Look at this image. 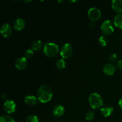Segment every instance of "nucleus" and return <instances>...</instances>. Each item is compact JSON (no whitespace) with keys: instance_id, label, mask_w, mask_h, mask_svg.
<instances>
[{"instance_id":"obj_1","label":"nucleus","mask_w":122,"mask_h":122,"mask_svg":"<svg viewBox=\"0 0 122 122\" xmlns=\"http://www.w3.org/2000/svg\"><path fill=\"white\" fill-rule=\"evenodd\" d=\"M52 97V91L50 87L47 85H42L38 89L37 98L40 102L46 103L49 102Z\"/></svg>"},{"instance_id":"obj_2","label":"nucleus","mask_w":122,"mask_h":122,"mask_svg":"<svg viewBox=\"0 0 122 122\" xmlns=\"http://www.w3.org/2000/svg\"><path fill=\"white\" fill-rule=\"evenodd\" d=\"M90 106L93 109L97 110L101 108L103 105V100L100 95L97 93H92L88 98Z\"/></svg>"},{"instance_id":"obj_3","label":"nucleus","mask_w":122,"mask_h":122,"mask_svg":"<svg viewBox=\"0 0 122 122\" xmlns=\"http://www.w3.org/2000/svg\"><path fill=\"white\" fill-rule=\"evenodd\" d=\"M43 51L48 57H54L58 54L59 47L57 44L52 42H48L44 45Z\"/></svg>"},{"instance_id":"obj_4","label":"nucleus","mask_w":122,"mask_h":122,"mask_svg":"<svg viewBox=\"0 0 122 122\" xmlns=\"http://www.w3.org/2000/svg\"><path fill=\"white\" fill-rule=\"evenodd\" d=\"M101 30L105 35H110L114 30V23L110 20H106L101 25Z\"/></svg>"},{"instance_id":"obj_5","label":"nucleus","mask_w":122,"mask_h":122,"mask_svg":"<svg viewBox=\"0 0 122 122\" xmlns=\"http://www.w3.org/2000/svg\"><path fill=\"white\" fill-rule=\"evenodd\" d=\"M73 54V47L70 44L66 43L64 44L60 50V55L63 59L69 58Z\"/></svg>"},{"instance_id":"obj_6","label":"nucleus","mask_w":122,"mask_h":122,"mask_svg":"<svg viewBox=\"0 0 122 122\" xmlns=\"http://www.w3.org/2000/svg\"><path fill=\"white\" fill-rule=\"evenodd\" d=\"M88 15L91 20L95 21L101 17V12L99 8L97 7H92L88 10Z\"/></svg>"},{"instance_id":"obj_7","label":"nucleus","mask_w":122,"mask_h":122,"mask_svg":"<svg viewBox=\"0 0 122 122\" xmlns=\"http://www.w3.org/2000/svg\"><path fill=\"white\" fill-rule=\"evenodd\" d=\"M0 32H1V35H2V36H3L5 38H7L11 35L13 29H12L11 26L10 24L5 23L1 25Z\"/></svg>"},{"instance_id":"obj_8","label":"nucleus","mask_w":122,"mask_h":122,"mask_svg":"<svg viewBox=\"0 0 122 122\" xmlns=\"http://www.w3.org/2000/svg\"><path fill=\"white\" fill-rule=\"evenodd\" d=\"M4 109L8 114L13 113L16 110V104L12 100H6L4 104Z\"/></svg>"},{"instance_id":"obj_9","label":"nucleus","mask_w":122,"mask_h":122,"mask_svg":"<svg viewBox=\"0 0 122 122\" xmlns=\"http://www.w3.org/2000/svg\"><path fill=\"white\" fill-rule=\"evenodd\" d=\"M27 66V60L25 57H20L15 62V67L19 70L25 69Z\"/></svg>"},{"instance_id":"obj_10","label":"nucleus","mask_w":122,"mask_h":122,"mask_svg":"<svg viewBox=\"0 0 122 122\" xmlns=\"http://www.w3.org/2000/svg\"><path fill=\"white\" fill-rule=\"evenodd\" d=\"M65 113V108L63 106L61 105H57L55 106L52 109V115L56 117H59L62 116Z\"/></svg>"},{"instance_id":"obj_11","label":"nucleus","mask_w":122,"mask_h":122,"mask_svg":"<svg viewBox=\"0 0 122 122\" xmlns=\"http://www.w3.org/2000/svg\"><path fill=\"white\" fill-rule=\"evenodd\" d=\"M102 70L105 75H107V76H111V75H114L115 73L116 67L113 64L108 63L104 66Z\"/></svg>"},{"instance_id":"obj_12","label":"nucleus","mask_w":122,"mask_h":122,"mask_svg":"<svg viewBox=\"0 0 122 122\" xmlns=\"http://www.w3.org/2000/svg\"><path fill=\"white\" fill-rule=\"evenodd\" d=\"M26 26V21L22 18H18L14 21L13 23V27L16 30H21L25 28Z\"/></svg>"},{"instance_id":"obj_13","label":"nucleus","mask_w":122,"mask_h":122,"mask_svg":"<svg viewBox=\"0 0 122 122\" xmlns=\"http://www.w3.org/2000/svg\"><path fill=\"white\" fill-rule=\"evenodd\" d=\"M112 6L113 9L118 14L122 13V0H113Z\"/></svg>"},{"instance_id":"obj_14","label":"nucleus","mask_w":122,"mask_h":122,"mask_svg":"<svg viewBox=\"0 0 122 122\" xmlns=\"http://www.w3.org/2000/svg\"><path fill=\"white\" fill-rule=\"evenodd\" d=\"M100 112H101V114L104 117H109L110 116L112 115L113 112V108L112 106H106L101 108Z\"/></svg>"},{"instance_id":"obj_15","label":"nucleus","mask_w":122,"mask_h":122,"mask_svg":"<svg viewBox=\"0 0 122 122\" xmlns=\"http://www.w3.org/2000/svg\"><path fill=\"white\" fill-rule=\"evenodd\" d=\"M37 101H38V98H36L33 95H27L25 97V102L29 106H35L36 104Z\"/></svg>"},{"instance_id":"obj_16","label":"nucleus","mask_w":122,"mask_h":122,"mask_svg":"<svg viewBox=\"0 0 122 122\" xmlns=\"http://www.w3.org/2000/svg\"><path fill=\"white\" fill-rule=\"evenodd\" d=\"M114 25L118 28L122 29V13L116 14L114 17Z\"/></svg>"},{"instance_id":"obj_17","label":"nucleus","mask_w":122,"mask_h":122,"mask_svg":"<svg viewBox=\"0 0 122 122\" xmlns=\"http://www.w3.org/2000/svg\"><path fill=\"white\" fill-rule=\"evenodd\" d=\"M43 44L41 41L36 40L32 42L31 45V48L34 51H39L42 48Z\"/></svg>"},{"instance_id":"obj_18","label":"nucleus","mask_w":122,"mask_h":122,"mask_svg":"<svg viewBox=\"0 0 122 122\" xmlns=\"http://www.w3.org/2000/svg\"><path fill=\"white\" fill-rule=\"evenodd\" d=\"M56 67H57L58 69H60V70H63V69H64L66 67L65 60H64L63 58L60 59L59 60H58L56 62Z\"/></svg>"},{"instance_id":"obj_19","label":"nucleus","mask_w":122,"mask_h":122,"mask_svg":"<svg viewBox=\"0 0 122 122\" xmlns=\"http://www.w3.org/2000/svg\"><path fill=\"white\" fill-rule=\"evenodd\" d=\"M0 122H15L14 119L9 115H4L1 117Z\"/></svg>"},{"instance_id":"obj_20","label":"nucleus","mask_w":122,"mask_h":122,"mask_svg":"<svg viewBox=\"0 0 122 122\" xmlns=\"http://www.w3.org/2000/svg\"><path fill=\"white\" fill-rule=\"evenodd\" d=\"M99 43L103 46H107L108 43V38L106 36H101L99 38Z\"/></svg>"},{"instance_id":"obj_21","label":"nucleus","mask_w":122,"mask_h":122,"mask_svg":"<svg viewBox=\"0 0 122 122\" xmlns=\"http://www.w3.org/2000/svg\"><path fill=\"white\" fill-rule=\"evenodd\" d=\"M39 119L38 117L35 115H30L26 117L25 122H38Z\"/></svg>"},{"instance_id":"obj_22","label":"nucleus","mask_w":122,"mask_h":122,"mask_svg":"<svg viewBox=\"0 0 122 122\" xmlns=\"http://www.w3.org/2000/svg\"><path fill=\"white\" fill-rule=\"evenodd\" d=\"M94 116H95V113L93 111H89L87 112L85 114V119L86 120L88 121H91L94 119Z\"/></svg>"},{"instance_id":"obj_23","label":"nucleus","mask_w":122,"mask_h":122,"mask_svg":"<svg viewBox=\"0 0 122 122\" xmlns=\"http://www.w3.org/2000/svg\"><path fill=\"white\" fill-rule=\"evenodd\" d=\"M33 56V51L32 49H27L25 52V57L26 59L31 58Z\"/></svg>"},{"instance_id":"obj_24","label":"nucleus","mask_w":122,"mask_h":122,"mask_svg":"<svg viewBox=\"0 0 122 122\" xmlns=\"http://www.w3.org/2000/svg\"><path fill=\"white\" fill-rule=\"evenodd\" d=\"M118 56L116 53L112 54L109 57V60L112 63H116V62L118 61Z\"/></svg>"},{"instance_id":"obj_25","label":"nucleus","mask_w":122,"mask_h":122,"mask_svg":"<svg viewBox=\"0 0 122 122\" xmlns=\"http://www.w3.org/2000/svg\"><path fill=\"white\" fill-rule=\"evenodd\" d=\"M117 67L119 69L122 70V60H120L117 63Z\"/></svg>"},{"instance_id":"obj_26","label":"nucleus","mask_w":122,"mask_h":122,"mask_svg":"<svg viewBox=\"0 0 122 122\" xmlns=\"http://www.w3.org/2000/svg\"><path fill=\"white\" fill-rule=\"evenodd\" d=\"M95 25H96V24H95V21H92V20H91L90 22L89 23V27L91 29H94V27H95Z\"/></svg>"},{"instance_id":"obj_27","label":"nucleus","mask_w":122,"mask_h":122,"mask_svg":"<svg viewBox=\"0 0 122 122\" xmlns=\"http://www.w3.org/2000/svg\"><path fill=\"white\" fill-rule=\"evenodd\" d=\"M119 107H120V108H121V110H122V98H120V100H119Z\"/></svg>"},{"instance_id":"obj_28","label":"nucleus","mask_w":122,"mask_h":122,"mask_svg":"<svg viewBox=\"0 0 122 122\" xmlns=\"http://www.w3.org/2000/svg\"><path fill=\"white\" fill-rule=\"evenodd\" d=\"M23 2H25V3H29V2H31V0H27V1H26V0H25V1H23Z\"/></svg>"},{"instance_id":"obj_29","label":"nucleus","mask_w":122,"mask_h":122,"mask_svg":"<svg viewBox=\"0 0 122 122\" xmlns=\"http://www.w3.org/2000/svg\"><path fill=\"white\" fill-rule=\"evenodd\" d=\"M70 2H76V1H70Z\"/></svg>"},{"instance_id":"obj_30","label":"nucleus","mask_w":122,"mask_h":122,"mask_svg":"<svg viewBox=\"0 0 122 122\" xmlns=\"http://www.w3.org/2000/svg\"><path fill=\"white\" fill-rule=\"evenodd\" d=\"M58 2H63V1H58Z\"/></svg>"},{"instance_id":"obj_31","label":"nucleus","mask_w":122,"mask_h":122,"mask_svg":"<svg viewBox=\"0 0 122 122\" xmlns=\"http://www.w3.org/2000/svg\"><path fill=\"white\" fill-rule=\"evenodd\" d=\"M56 122H61L60 120H57V121Z\"/></svg>"},{"instance_id":"obj_32","label":"nucleus","mask_w":122,"mask_h":122,"mask_svg":"<svg viewBox=\"0 0 122 122\" xmlns=\"http://www.w3.org/2000/svg\"></svg>"},{"instance_id":"obj_33","label":"nucleus","mask_w":122,"mask_h":122,"mask_svg":"<svg viewBox=\"0 0 122 122\" xmlns=\"http://www.w3.org/2000/svg\"></svg>"}]
</instances>
